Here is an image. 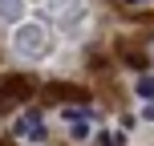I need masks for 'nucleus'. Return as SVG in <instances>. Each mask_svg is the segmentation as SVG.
Returning a JSON list of instances; mask_svg holds the SVG:
<instances>
[{
    "label": "nucleus",
    "instance_id": "1",
    "mask_svg": "<svg viewBox=\"0 0 154 146\" xmlns=\"http://www.w3.org/2000/svg\"><path fill=\"white\" fill-rule=\"evenodd\" d=\"M12 49H16L20 57H41V53H49V29L37 24V20H20L16 33H12Z\"/></svg>",
    "mask_w": 154,
    "mask_h": 146
},
{
    "label": "nucleus",
    "instance_id": "4",
    "mask_svg": "<svg viewBox=\"0 0 154 146\" xmlns=\"http://www.w3.org/2000/svg\"><path fill=\"white\" fill-rule=\"evenodd\" d=\"M134 93H138L142 101H154V77L146 73V77H138V85H134Z\"/></svg>",
    "mask_w": 154,
    "mask_h": 146
},
{
    "label": "nucleus",
    "instance_id": "5",
    "mask_svg": "<svg viewBox=\"0 0 154 146\" xmlns=\"http://www.w3.org/2000/svg\"><path fill=\"white\" fill-rule=\"evenodd\" d=\"M16 12H20V0H0V16H8V20H12Z\"/></svg>",
    "mask_w": 154,
    "mask_h": 146
},
{
    "label": "nucleus",
    "instance_id": "6",
    "mask_svg": "<svg viewBox=\"0 0 154 146\" xmlns=\"http://www.w3.org/2000/svg\"><path fill=\"white\" fill-rule=\"evenodd\" d=\"M126 4H146V0H126Z\"/></svg>",
    "mask_w": 154,
    "mask_h": 146
},
{
    "label": "nucleus",
    "instance_id": "3",
    "mask_svg": "<svg viewBox=\"0 0 154 146\" xmlns=\"http://www.w3.org/2000/svg\"><path fill=\"white\" fill-rule=\"evenodd\" d=\"M16 134H20V138H32V142H41V138H45V122H41V114H37V110L20 114V122H16Z\"/></svg>",
    "mask_w": 154,
    "mask_h": 146
},
{
    "label": "nucleus",
    "instance_id": "2",
    "mask_svg": "<svg viewBox=\"0 0 154 146\" xmlns=\"http://www.w3.org/2000/svg\"><path fill=\"white\" fill-rule=\"evenodd\" d=\"M61 118H65V122H69V138L73 142H85V138H89V114H85V110H61Z\"/></svg>",
    "mask_w": 154,
    "mask_h": 146
}]
</instances>
